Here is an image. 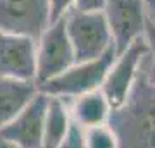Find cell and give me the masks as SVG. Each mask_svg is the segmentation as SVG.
Segmentation results:
<instances>
[{
    "label": "cell",
    "instance_id": "6da1fadb",
    "mask_svg": "<svg viewBox=\"0 0 155 148\" xmlns=\"http://www.w3.org/2000/svg\"><path fill=\"white\" fill-rule=\"evenodd\" d=\"M119 148H155V81L147 69V55L121 107L107 121Z\"/></svg>",
    "mask_w": 155,
    "mask_h": 148
},
{
    "label": "cell",
    "instance_id": "7a4b0ae2",
    "mask_svg": "<svg viewBox=\"0 0 155 148\" xmlns=\"http://www.w3.org/2000/svg\"><path fill=\"white\" fill-rule=\"evenodd\" d=\"M114 59H116V50L114 47H110L98 59L72 64L67 71H64L57 77L40 84L38 91L47 97H55L62 100H71L90 91H97L102 86Z\"/></svg>",
    "mask_w": 155,
    "mask_h": 148
},
{
    "label": "cell",
    "instance_id": "3957f363",
    "mask_svg": "<svg viewBox=\"0 0 155 148\" xmlns=\"http://www.w3.org/2000/svg\"><path fill=\"white\" fill-rule=\"evenodd\" d=\"M66 31L74 54V64L98 59L112 47V36L104 12L71 9L66 16Z\"/></svg>",
    "mask_w": 155,
    "mask_h": 148
},
{
    "label": "cell",
    "instance_id": "277c9868",
    "mask_svg": "<svg viewBox=\"0 0 155 148\" xmlns=\"http://www.w3.org/2000/svg\"><path fill=\"white\" fill-rule=\"evenodd\" d=\"M74 64V54L66 31V17L52 22L36 40V86L50 81Z\"/></svg>",
    "mask_w": 155,
    "mask_h": 148
},
{
    "label": "cell",
    "instance_id": "5b68a950",
    "mask_svg": "<svg viewBox=\"0 0 155 148\" xmlns=\"http://www.w3.org/2000/svg\"><path fill=\"white\" fill-rule=\"evenodd\" d=\"M102 12L110 31L116 55L122 54L136 38L143 36L145 22L148 19L143 0H107Z\"/></svg>",
    "mask_w": 155,
    "mask_h": 148
},
{
    "label": "cell",
    "instance_id": "8992f818",
    "mask_svg": "<svg viewBox=\"0 0 155 148\" xmlns=\"http://www.w3.org/2000/svg\"><path fill=\"white\" fill-rule=\"evenodd\" d=\"M147 54H148L147 43H145L143 36H140L122 54L116 55L112 66L107 71L105 79L100 86V91L105 97L107 104L110 105L112 110L124 104V100L136 79L140 64Z\"/></svg>",
    "mask_w": 155,
    "mask_h": 148
},
{
    "label": "cell",
    "instance_id": "52a82bcc",
    "mask_svg": "<svg viewBox=\"0 0 155 148\" xmlns=\"http://www.w3.org/2000/svg\"><path fill=\"white\" fill-rule=\"evenodd\" d=\"M48 26V0H0V31L38 40Z\"/></svg>",
    "mask_w": 155,
    "mask_h": 148
},
{
    "label": "cell",
    "instance_id": "ba28073f",
    "mask_svg": "<svg viewBox=\"0 0 155 148\" xmlns=\"http://www.w3.org/2000/svg\"><path fill=\"white\" fill-rule=\"evenodd\" d=\"M48 97L40 93L19 114L0 127V140L17 148H40Z\"/></svg>",
    "mask_w": 155,
    "mask_h": 148
},
{
    "label": "cell",
    "instance_id": "9c48e42d",
    "mask_svg": "<svg viewBox=\"0 0 155 148\" xmlns=\"http://www.w3.org/2000/svg\"><path fill=\"white\" fill-rule=\"evenodd\" d=\"M36 40L0 31V77L35 81Z\"/></svg>",
    "mask_w": 155,
    "mask_h": 148
},
{
    "label": "cell",
    "instance_id": "30bf717a",
    "mask_svg": "<svg viewBox=\"0 0 155 148\" xmlns=\"http://www.w3.org/2000/svg\"><path fill=\"white\" fill-rule=\"evenodd\" d=\"M66 104L71 122L76 124L79 129H88V127L107 124L112 110L100 90L66 100Z\"/></svg>",
    "mask_w": 155,
    "mask_h": 148
},
{
    "label": "cell",
    "instance_id": "8fae6325",
    "mask_svg": "<svg viewBox=\"0 0 155 148\" xmlns=\"http://www.w3.org/2000/svg\"><path fill=\"white\" fill-rule=\"evenodd\" d=\"M38 95L35 81L0 77V127L11 122Z\"/></svg>",
    "mask_w": 155,
    "mask_h": 148
},
{
    "label": "cell",
    "instance_id": "7c38bea8",
    "mask_svg": "<svg viewBox=\"0 0 155 148\" xmlns=\"http://www.w3.org/2000/svg\"><path fill=\"white\" fill-rule=\"evenodd\" d=\"M69 127H71V117L66 100L48 97L40 148H61L69 133Z\"/></svg>",
    "mask_w": 155,
    "mask_h": 148
},
{
    "label": "cell",
    "instance_id": "4fadbf2b",
    "mask_svg": "<svg viewBox=\"0 0 155 148\" xmlns=\"http://www.w3.org/2000/svg\"><path fill=\"white\" fill-rule=\"evenodd\" d=\"M83 134V146L84 148H119L117 138L109 124L81 129Z\"/></svg>",
    "mask_w": 155,
    "mask_h": 148
},
{
    "label": "cell",
    "instance_id": "5bb4252c",
    "mask_svg": "<svg viewBox=\"0 0 155 148\" xmlns=\"http://www.w3.org/2000/svg\"><path fill=\"white\" fill-rule=\"evenodd\" d=\"M143 40L147 43L148 54H147V69H148L150 77L155 81V22L148 21L145 22V29H143Z\"/></svg>",
    "mask_w": 155,
    "mask_h": 148
},
{
    "label": "cell",
    "instance_id": "9a60e30c",
    "mask_svg": "<svg viewBox=\"0 0 155 148\" xmlns=\"http://www.w3.org/2000/svg\"><path fill=\"white\" fill-rule=\"evenodd\" d=\"M72 7L74 0H48V24L66 17Z\"/></svg>",
    "mask_w": 155,
    "mask_h": 148
},
{
    "label": "cell",
    "instance_id": "2e32d148",
    "mask_svg": "<svg viewBox=\"0 0 155 148\" xmlns=\"http://www.w3.org/2000/svg\"><path fill=\"white\" fill-rule=\"evenodd\" d=\"M61 148H84L83 146V134H81V129H79L76 124L71 122L69 133H67L64 143L61 145Z\"/></svg>",
    "mask_w": 155,
    "mask_h": 148
},
{
    "label": "cell",
    "instance_id": "e0dca14e",
    "mask_svg": "<svg viewBox=\"0 0 155 148\" xmlns=\"http://www.w3.org/2000/svg\"><path fill=\"white\" fill-rule=\"evenodd\" d=\"M107 0H74V7L76 11L81 12H102L105 7Z\"/></svg>",
    "mask_w": 155,
    "mask_h": 148
},
{
    "label": "cell",
    "instance_id": "ac0fdd59",
    "mask_svg": "<svg viewBox=\"0 0 155 148\" xmlns=\"http://www.w3.org/2000/svg\"><path fill=\"white\" fill-rule=\"evenodd\" d=\"M147 5V14H148V21L155 22V0H143Z\"/></svg>",
    "mask_w": 155,
    "mask_h": 148
},
{
    "label": "cell",
    "instance_id": "d6986e66",
    "mask_svg": "<svg viewBox=\"0 0 155 148\" xmlns=\"http://www.w3.org/2000/svg\"><path fill=\"white\" fill-rule=\"evenodd\" d=\"M0 148H17V146H14V145H11V143H5V141L0 140Z\"/></svg>",
    "mask_w": 155,
    "mask_h": 148
}]
</instances>
